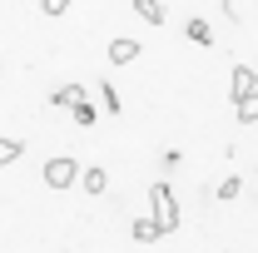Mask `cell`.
I'll list each match as a JSON object with an SVG mask.
<instances>
[{"mask_svg": "<svg viewBox=\"0 0 258 253\" xmlns=\"http://www.w3.org/2000/svg\"><path fill=\"white\" fill-rule=\"evenodd\" d=\"M85 85H60V90H55V95H50V104H55V109H75V104H85Z\"/></svg>", "mask_w": 258, "mask_h": 253, "instance_id": "cell-5", "label": "cell"}, {"mask_svg": "<svg viewBox=\"0 0 258 253\" xmlns=\"http://www.w3.org/2000/svg\"><path fill=\"white\" fill-rule=\"evenodd\" d=\"M80 184H85V194H90V199H99V194L109 189V174H104V169H99V164H90V169H85V174H80Z\"/></svg>", "mask_w": 258, "mask_h": 253, "instance_id": "cell-6", "label": "cell"}, {"mask_svg": "<svg viewBox=\"0 0 258 253\" xmlns=\"http://www.w3.org/2000/svg\"><path fill=\"white\" fill-rule=\"evenodd\" d=\"M184 35H189L194 45H204V50L214 45V30H209V20H204V15H189V25H184Z\"/></svg>", "mask_w": 258, "mask_h": 253, "instance_id": "cell-7", "label": "cell"}, {"mask_svg": "<svg viewBox=\"0 0 258 253\" xmlns=\"http://www.w3.org/2000/svg\"><path fill=\"white\" fill-rule=\"evenodd\" d=\"M238 119H243V124H253V119H258V95H248L243 104H238Z\"/></svg>", "mask_w": 258, "mask_h": 253, "instance_id": "cell-13", "label": "cell"}, {"mask_svg": "<svg viewBox=\"0 0 258 253\" xmlns=\"http://www.w3.org/2000/svg\"><path fill=\"white\" fill-rule=\"evenodd\" d=\"M129 238H134V243H154V238H164V233L149 219H134V223H129Z\"/></svg>", "mask_w": 258, "mask_h": 253, "instance_id": "cell-8", "label": "cell"}, {"mask_svg": "<svg viewBox=\"0 0 258 253\" xmlns=\"http://www.w3.org/2000/svg\"><path fill=\"white\" fill-rule=\"evenodd\" d=\"M228 95H233V109H238L248 95H258V70L253 65H233V90H228Z\"/></svg>", "mask_w": 258, "mask_h": 253, "instance_id": "cell-3", "label": "cell"}, {"mask_svg": "<svg viewBox=\"0 0 258 253\" xmlns=\"http://www.w3.org/2000/svg\"><path fill=\"white\" fill-rule=\"evenodd\" d=\"M99 99H104V109H114V114H119V95H114V85H109V80H99Z\"/></svg>", "mask_w": 258, "mask_h": 253, "instance_id": "cell-12", "label": "cell"}, {"mask_svg": "<svg viewBox=\"0 0 258 253\" xmlns=\"http://www.w3.org/2000/svg\"><path fill=\"white\" fill-rule=\"evenodd\" d=\"M45 184H50V189L80 184V164H75V159H50V164H45Z\"/></svg>", "mask_w": 258, "mask_h": 253, "instance_id": "cell-2", "label": "cell"}, {"mask_svg": "<svg viewBox=\"0 0 258 253\" xmlns=\"http://www.w3.org/2000/svg\"><path fill=\"white\" fill-rule=\"evenodd\" d=\"M95 119H99V109L90 104V99H85V104H75V124H80V129H90Z\"/></svg>", "mask_w": 258, "mask_h": 253, "instance_id": "cell-11", "label": "cell"}, {"mask_svg": "<svg viewBox=\"0 0 258 253\" xmlns=\"http://www.w3.org/2000/svg\"><path fill=\"white\" fill-rule=\"evenodd\" d=\"M149 204H154L149 223H154L159 233H174V228H179V199H174V189H169V184H149Z\"/></svg>", "mask_w": 258, "mask_h": 253, "instance_id": "cell-1", "label": "cell"}, {"mask_svg": "<svg viewBox=\"0 0 258 253\" xmlns=\"http://www.w3.org/2000/svg\"><path fill=\"white\" fill-rule=\"evenodd\" d=\"M139 50H144V45H139L134 35H119V40H109V60H114V65H129V60H139Z\"/></svg>", "mask_w": 258, "mask_h": 253, "instance_id": "cell-4", "label": "cell"}, {"mask_svg": "<svg viewBox=\"0 0 258 253\" xmlns=\"http://www.w3.org/2000/svg\"><path fill=\"white\" fill-rule=\"evenodd\" d=\"M134 10H139V20H149V25H164V5H154V0H134Z\"/></svg>", "mask_w": 258, "mask_h": 253, "instance_id": "cell-9", "label": "cell"}, {"mask_svg": "<svg viewBox=\"0 0 258 253\" xmlns=\"http://www.w3.org/2000/svg\"><path fill=\"white\" fill-rule=\"evenodd\" d=\"M20 154H25V144H20V139H0V169H10Z\"/></svg>", "mask_w": 258, "mask_h": 253, "instance_id": "cell-10", "label": "cell"}, {"mask_svg": "<svg viewBox=\"0 0 258 253\" xmlns=\"http://www.w3.org/2000/svg\"><path fill=\"white\" fill-rule=\"evenodd\" d=\"M238 194H243V179H224V184H219V199H238Z\"/></svg>", "mask_w": 258, "mask_h": 253, "instance_id": "cell-14", "label": "cell"}]
</instances>
